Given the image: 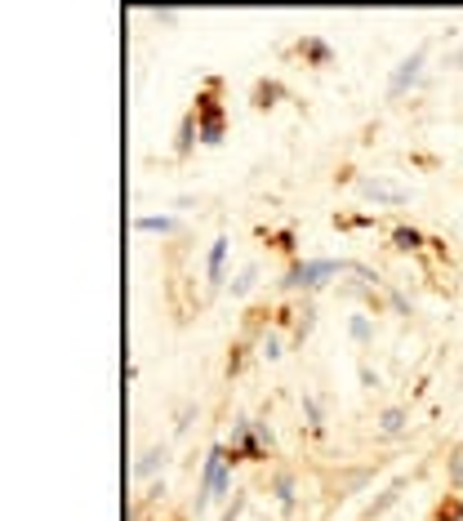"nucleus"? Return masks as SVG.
I'll list each match as a JSON object with an SVG mask.
<instances>
[{
    "mask_svg": "<svg viewBox=\"0 0 463 521\" xmlns=\"http://www.w3.org/2000/svg\"><path fill=\"white\" fill-rule=\"evenodd\" d=\"M339 272V263L330 259H321V263H303V268H294L285 276V285H321V276H334Z\"/></svg>",
    "mask_w": 463,
    "mask_h": 521,
    "instance_id": "obj_1",
    "label": "nucleus"
},
{
    "mask_svg": "<svg viewBox=\"0 0 463 521\" xmlns=\"http://www.w3.org/2000/svg\"><path fill=\"white\" fill-rule=\"evenodd\" d=\"M205 490L223 494L227 490V472H223V450H210V464H205Z\"/></svg>",
    "mask_w": 463,
    "mask_h": 521,
    "instance_id": "obj_2",
    "label": "nucleus"
},
{
    "mask_svg": "<svg viewBox=\"0 0 463 521\" xmlns=\"http://www.w3.org/2000/svg\"><path fill=\"white\" fill-rule=\"evenodd\" d=\"M201 112H205V129H201L205 143H218V138H223V125H218V107H214L210 99H201Z\"/></svg>",
    "mask_w": 463,
    "mask_h": 521,
    "instance_id": "obj_3",
    "label": "nucleus"
},
{
    "mask_svg": "<svg viewBox=\"0 0 463 521\" xmlns=\"http://www.w3.org/2000/svg\"><path fill=\"white\" fill-rule=\"evenodd\" d=\"M419 63H423V54H410L406 63H401V71L392 76V94H401V90H406V85H410L414 76H419Z\"/></svg>",
    "mask_w": 463,
    "mask_h": 521,
    "instance_id": "obj_4",
    "label": "nucleus"
},
{
    "mask_svg": "<svg viewBox=\"0 0 463 521\" xmlns=\"http://www.w3.org/2000/svg\"><path fill=\"white\" fill-rule=\"evenodd\" d=\"M161 464H165V450H148V455L138 459V464H134V477H152V472L161 468Z\"/></svg>",
    "mask_w": 463,
    "mask_h": 521,
    "instance_id": "obj_5",
    "label": "nucleus"
},
{
    "mask_svg": "<svg viewBox=\"0 0 463 521\" xmlns=\"http://www.w3.org/2000/svg\"><path fill=\"white\" fill-rule=\"evenodd\" d=\"M223 254H227V241L218 236L214 250H210V276H214V281H218V272H223Z\"/></svg>",
    "mask_w": 463,
    "mask_h": 521,
    "instance_id": "obj_6",
    "label": "nucleus"
},
{
    "mask_svg": "<svg viewBox=\"0 0 463 521\" xmlns=\"http://www.w3.org/2000/svg\"><path fill=\"white\" fill-rule=\"evenodd\" d=\"M365 197H379V201H401V192L397 187H383V183H361Z\"/></svg>",
    "mask_w": 463,
    "mask_h": 521,
    "instance_id": "obj_7",
    "label": "nucleus"
},
{
    "mask_svg": "<svg viewBox=\"0 0 463 521\" xmlns=\"http://www.w3.org/2000/svg\"><path fill=\"white\" fill-rule=\"evenodd\" d=\"M169 219H138V232H169Z\"/></svg>",
    "mask_w": 463,
    "mask_h": 521,
    "instance_id": "obj_8",
    "label": "nucleus"
},
{
    "mask_svg": "<svg viewBox=\"0 0 463 521\" xmlns=\"http://www.w3.org/2000/svg\"><path fill=\"white\" fill-rule=\"evenodd\" d=\"M250 285H254V268H245V272L236 276V281H232V294H245Z\"/></svg>",
    "mask_w": 463,
    "mask_h": 521,
    "instance_id": "obj_9",
    "label": "nucleus"
},
{
    "mask_svg": "<svg viewBox=\"0 0 463 521\" xmlns=\"http://www.w3.org/2000/svg\"><path fill=\"white\" fill-rule=\"evenodd\" d=\"M401 423H406V415H401V410H387V415H383V432H401Z\"/></svg>",
    "mask_w": 463,
    "mask_h": 521,
    "instance_id": "obj_10",
    "label": "nucleus"
},
{
    "mask_svg": "<svg viewBox=\"0 0 463 521\" xmlns=\"http://www.w3.org/2000/svg\"><path fill=\"white\" fill-rule=\"evenodd\" d=\"M397 245H401V250H414V245H419V232H410V227H401V232H397Z\"/></svg>",
    "mask_w": 463,
    "mask_h": 521,
    "instance_id": "obj_11",
    "label": "nucleus"
},
{
    "mask_svg": "<svg viewBox=\"0 0 463 521\" xmlns=\"http://www.w3.org/2000/svg\"><path fill=\"white\" fill-rule=\"evenodd\" d=\"M352 334H357V338H370V321L357 317V321H352Z\"/></svg>",
    "mask_w": 463,
    "mask_h": 521,
    "instance_id": "obj_12",
    "label": "nucleus"
},
{
    "mask_svg": "<svg viewBox=\"0 0 463 521\" xmlns=\"http://www.w3.org/2000/svg\"><path fill=\"white\" fill-rule=\"evenodd\" d=\"M263 357L276 361V357H281V343H276V338H267V343H263Z\"/></svg>",
    "mask_w": 463,
    "mask_h": 521,
    "instance_id": "obj_13",
    "label": "nucleus"
},
{
    "mask_svg": "<svg viewBox=\"0 0 463 521\" xmlns=\"http://www.w3.org/2000/svg\"><path fill=\"white\" fill-rule=\"evenodd\" d=\"M187 143H192V120H183V138H178V152H187Z\"/></svg>",
    "mask_w": 463,
    "mask_h": 521,
    "instance_id": "obj_14",
    "label": "nucleus"
},
{
    "mask_svg": "<svg viewBox=\"0 0 463 521\" xmlns=\"http://www.w3.org/2000/svg\"><path fill=\"white\" fill-rule=\"evenodd\" d=\"M455 63H459V67H463V54H459V58H455Z\"/></svg>",
    "mask_w": 463,
    "mask_h": 521,
    "instance_id": "obj_15",
    "label": "nucleus"
},
{
    "mask_svg": "<svg viewBox=\"0 0 463 521\" xmlns=\"http://www.w3.org/2000/svg\"><path fill=\"white\" fill-rule=\"evenodd\" d=\"M223 521H232V513H227V517H223Z\"/></svg>",
    "mask_w": 463,
    "mask_h": 521,
    "instance_id": "obj_16",
    "label": "nucleus"
}]
</instances>
